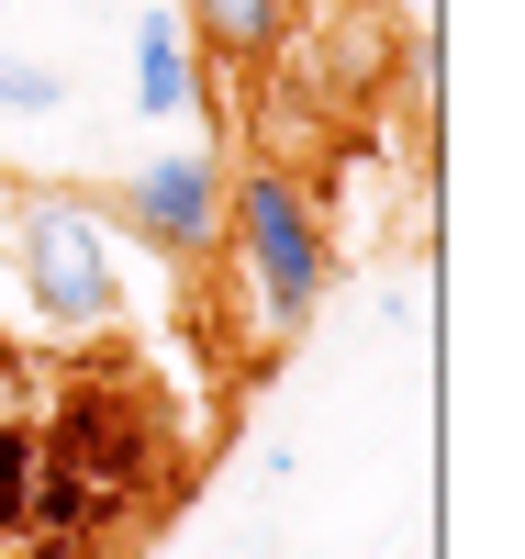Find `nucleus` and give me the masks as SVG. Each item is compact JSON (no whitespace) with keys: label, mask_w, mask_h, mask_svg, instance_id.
<instances>
[{"label":"nucleus","mask_w":525,"mask_h":559,"mask_svg":"<svg viewBox=\"0 0 525 559\" xmlns=\"http://www.w3.org/2000/svg\"><path fill=\"white\" fill-rule=\"evenodd\" d=\"M213 269L247 280V302H258V336L269 347H291L313 302H324V280H336V247H324V213L291 168H235V191H224V247Z\"/></svg>","instance_id":"f257e3e1"},{"label":"nucleus","mask_w":525,"mask_h":559,"mask_svg":"<svg viewBox=\"0 0 525 559\" xmlns=\"http://www.w3.org/2000/svg\"><path fill=\"white\" fill-rule=\"evenodd\" d=\"M12 292L45 336L123 324V236L90 213V191H12Z\"/></svg>","instance_id":"f03ea898"},{"label":"nucleus","mask_w":525,"mask_h":559,"mask_svg":"<svg viewBox=\"0 0 525 559\" xmlns=\"http://www.w3.org/2000/svg\"><path fill=\"white\" fill-rule=\"evenodd\" d=\"M224 191H235V168L213 146H179V157H146L134 179H112V191H90V213L112 236H134L146 258H168L179 280H202L224 247Z\"/></svg>","instance_id":"7ed1b4c3"},{"label":"nucleus","mask_w":525,"mask_h":559,"mask_svg":"<svg viewBox=\"0 0 525 559\" xmlns=\"http://www.w3.org/2000/svg\"><path fill=\"white\" fill-rule=\"evenodd\" d=\"M291 23L302 0H179V34H190V68L258 90L279 57H291Z\"/></svg>","instance_id":"20e7f679"},{"label":"nucleus","mask_w":525,"mask_h":559,"mask_svg":"<svg viewBox=\"0 0 525 559\" xmlns=\"http://www.w3.org/2000/svg\"><path fill=\"white\" fill-rule=\"evenodd\" d=\"M134 45H146V79H134V102H146V112H190V102H202V68H190L179 12H146V34H134Z\"/></svg>","instance_id":"39448f33"},{"label":"nucleus","mask_w":525,"mask_h":559,"mask_svg":"<svg viewBox=\"0 0 525 559\" xmlns=\"http://www.w3.org/2000/svg\"><path fill=\"white\" fill-rule=\"evenodd\" d=\"M12 526H34V437L0 426V537Z\"/></svg>","instance_id":"423d86ee"},{"label":"nucleus","mask_w":525,"mask_h":559,"mask_svg":"<svg viewBox=\"0 0 525 559\" xmlns=\"http://www.w3.org/2000/svg\"><path fill=\"white\" fill-rule=\"evenodd\" d=\"M68 90H57V68H34V57H0V112H57Z\"/></svg>","instance_id":"0eeeda50"}]
</instances>
